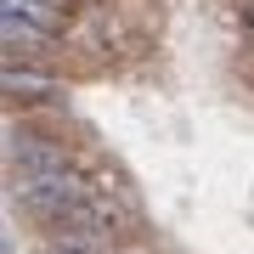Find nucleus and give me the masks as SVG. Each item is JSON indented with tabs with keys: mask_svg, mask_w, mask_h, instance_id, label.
I'll return each instance as SVG.
<instances>
[{
	"mask_svg": "<svg viewBox=\"0 0 254 254\" xmlns=\"http://www.w3.org/2000/svg\"><path fill=\"white\" fill-rule=\"evenodd\" d=\"M125 254H158V249H147V243H130V249H125Z\"/></svg>",
	"mask_w": 254,
	"mask_h": 254,
	"instance_id": "423d86ee",
	"label": "nucleus"
},
{
	"mask_svg": "<svg viewBox=\"0 0 254 254\" xmlns=\"http://www.w3.org/2000/svg\"><path fill=\"white\" fill-rule=\"evenodd\" d=\"M85 198H91V187H85L79 164H68V170H40V175H17V209L34 220L40 232L63 226Z\"/></svg>",
	"mask_w": 254,
	"mask_h": 254,
	"instance_id": "f257e3e1",
	"label": "nucleus"
},
{
	"mask_svg": "<svg viewBox=\"0 0 254 254\" xmlns=\"http://www.w3.org/2000/svg\"><path fill=\"white\" fill-rule=\"evenodd\" d=\"M249 34H254V6H249Z\"/></svg>",
	"mask_w": 254,
	"mask_h": 254,
	"instance_id": "0eeeda50",
	"label": "nucleus"
},
{
	"mask_svg": "<svg viewBox=\"0 0 254 254\" xmlns=\"http://www.w3.org/2000/svg\"><path fill=\"white\" fill-rule=\"evenodd\" d=\"M0 102L11 113H40L63 102V85L46 63H23V57H0Z\"/></svg>",
	"mask_w": 254,
	"mask_h": 254,
	"instance_id": "f03ea898",
	"label": "nucleus"
},
{
	"mask_svg": "<svg viewBox=\"0 0 254 254\" xmlns=\"http://www.w3.org/2000/svg\"><path fill=\"white\" fill-rule=\"evenodd\" d=\"M0 23H23V28H34V34L63 40L68 0H0Z\"/></svg>",
	"mask_w": 254,
	"mask_h": 254,
	"instance_id": "39448f33",
	"label": "nucleus"
},
{
	"mask_svg": "<svg viewBox=\"0 0 254 254\" xmlns=\"http://www.w3.org/2000/svg\"><path fill=\"white\" fill-rule=\"evenodd\" d=\"M73 153L63 136H51V130H17L11 136V170L17 175H40V170H68Z\"/></svg>",
	"mask_w": 254,
	"mask_h": 254,
	"instance_id": "7ed1b4c3",
	"label": "nucleus"
},
{
	"mask_svg": "<svg viewBox=\"0 0 254 254\" xmlns=\"http://www.w3.org/2000/svg\"><path fill=\"white\" fill-rule=\"evenodd\" d=\"M130 237L102 232V226H46L40 232V254H125Z\"/></svg>",
	"mask_w": 254,
	"mask_h": 254,
	"instance_id": "20e7f679",
	"label": "nucleus"
}]
</instances>
